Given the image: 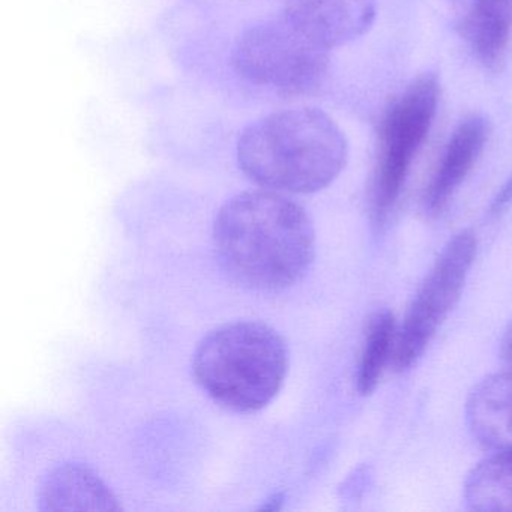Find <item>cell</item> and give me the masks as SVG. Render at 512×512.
Listing matches in <instances>:
<instances>
[{
    "instance_id": "cell-7",
    "label": "cell",
    "mask_w": 512,
    "mask_h": 512,
    "mask_svg": "<svg viewBox=\"0 0 512 512\" xmlns=\"http://www.w3.org/2000/svg\"><path fill=\"white\" fill-rule=\"evenodd\" d=\"M281 14L334 50L367 34L376 19V0H283Z\"/></svg>"
},
{
    "instance_id": "cell-4",
    "label": "cell",
    "mask_w": 512,
    "mask_h": 512,
    "mask_svg": "<svg viewBox=\"0 0 512 512\" xmlns=\"http://www.w3.org/2000/svg\"><path fill=\"white\" fill-rule=\"evenodd\" d=\"M329 53L281 14L242 32L233 47L232 67L250 85L284 97H302L325 82Z\"/></svg>"
},
{
    "instance_id": "cell-3",
    "label": "cell",
    "mask_w": 512,
    "mask_h": 512,
    "mask_svg": "<svg viewBox=\"0 0 512 512\" xmlns=\"http://www.w3.org/2000/svg\"><path fill=\"white\" fill-rule=\"evenodd\" d=\"M193 368L212 400L235 412H256L283 386L287 347L265 323H230L200 341Z\"/></svg>"
},
{
    "instance_id": "cell-2",
    "label": "cell",
    "mask_w": 512,
    "mask_h": 512,
    "mask_svg": "<svg viewBox=\"0 0 512 512\" xmlns=\"http://www.w3.org/2000/svg\"><path fill=\"white\" fill-rule=\"evenodd\" d=\"M347 142L325 112L310 107L281 110L248 125L238 140L242 172L266 190L310 194L343 172Z\"/></svg>"
},
{
    "instance_id": "cell-14",
    "label": "cell",
    "mask_w": 512,
    "mask_h": 512,
    "mask_svg": "<svg viewBox=\"0 0 512 512\" xmlns=\"http://www.w3.org/2000/svg\"><path fill=\"white\" fill-rule=\"evenodd\" d=\"M512 202V178L506 182L505 187L500 190L494 199L493 205H491V214H499L503 208L508 206V203Z\"/></svg>"
},
{
    "instance_id": "cell-10",
    "label": "cell",
    "mask_w": 512,
    "mask_h": 512,
    "mask_svg": "<svg viewBox=\"0 0 512 512\" xmlns=\"http://www.w3.org/2000/svg\"><path fill=\"white\" fill-rule=\"evenodd\" d=\"M40 499L41 508L50 511L119 508L112 491L94 472L74 464H67L50 473L41 488Z\"/></svg>"
},
{
    "instance_id": "cell-11",
    "label": "cell",
    "mask_w": 512,
    "mask_h": 512,
    "mask_svg": "<svg viewBox=\"0 0 512 512\" xmlns=\"http://www.w3.org/2000/svg\"><path fill=\"white\" fill-rule=\"evenodd\" d=\"M512 0H473L466 22L467 40L485 67L496 68L508 49Z\"/></svg>"
},
{
    "instance_id": "cell-9",
    "label": "cell",
    "mask_w": 512,
    "mask_h": 512,
    "mask_svg": "<svg viewBox=\"0 0 512 512\" xmlns=\"http://www.w3.org/2000/svg\"><path fill=\"white\" fill-rule=\"evenodd\" d=\"M466 422L479 445L512 452V370L491 374L470 391Z\"/></svg>"
},
{
    "instance_id": "cell-1",
    "label": "cell",
    "mask_w": 512,
    "mask_h": 512,
    "mask_svg": "<svg viewBox=\"0 0 512 512\" xmlns=\"http://www.w3.org/2000/svg\"><path fill=\"white\" fill-rule=\"evenodd\" d=\"M218 259L248 289L278 292L302 280L316 251L305 209L278 191H245L215 218Z\"/></svg>"
},
{
    "instance_id": "cell-12",
    "label": "cell",
    "mask_w": 512,
    "mask_h": 512,
    "mask_svg": "<svg viewBox=\"0 0 512 512\" xmlns=\"http://www.w3.org/2000/svg\"><path fill=\"white\" fill-rule=\"evenodd\" d=\"M464 502L472 511L512 512V452H493L470 470Z\"/></svg>"
},
{
    "instance_id": "cell-6",
    "label": "cell",
    "mask_w": 512,
    "mask_h": 512,
    "mask_svg": "<svg viewBox=\"0 0 512 512\" xmlns=\"http://www.w3.org/2000/svg\"><path fill=\"white\" fill-rule=\"evenodd\" d=\"M476 251L478 239L470 230H461L443 247L398 329L392 361L395 370H409L424 355L440 326L460 301Z\"/></svg>"
},
{
    "instance_id": "cell-8",
    "label": "cell",
    "mask_w": 512,
    "mask_h": 512,
    "mask_svg": "<svg viewBox=\"0 0 512 512\" xmlns=\"http://www.w3.org/2000/svg\"><path fill=\"white\" fill-rule=\"evenodd\" d=\"M488 134L490 125L482 116H470L455 128L425 191L424 203L428 214H439L446 208L481 157Z\"/></svg>"
},
{
    "instance_id": "cell-13",
    "label": "cell",
    "mask_w": 512,
    "mask_h": 512,
    "mask_svg": "<svg viewBox=\"0 0 512 512\" xmlns=\"http://www.w3.org/2000/svg\"><path fill=\"white\" fill-rule=\"evenodd\" d=\"M398 325L391 311H377L365 332L364 347L359 359L356 388L359 394H373L389 361H394L397 349Z\"/></svg>"
},
{
    "instance_id": "cell-15",
    "label": "cell",
    "mask_w": 512,
    "mask_h": 512,
    "mask_svg": "<svg viewBox=\"0 0 512 512\" xmlns=\"http://www.w3.org/2000/svg\"><path fill=\"white\" fill-rule=\"evenodd\" d=\"M500 352H502L503 361H505L508 370H512V322L506 328L505 334L500 343Z\"/></svg>"
},
{
    "instance_id": "cell-5",
    "label": "cell",
    "mask_w": 512,
    "mask_h": 512,
    "mask_svg": "<svg viewBox=\"0 0 512 512\" xmlns=\"http://www.w3.org/2000/svg\"><path fill=\"white\" fill-rule=\"evenodd\" d=\"M440 85L434 74L413 80L386 109L379 127L371 209L377 223L397 205L419 149L436 118Z\"/></svg>"
}]
</instances>
